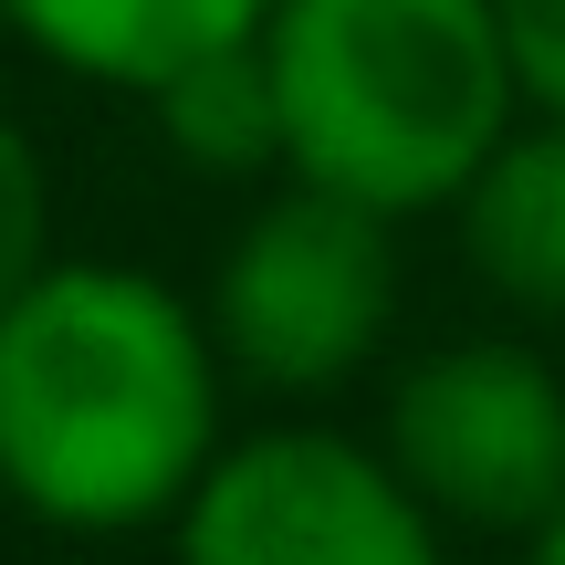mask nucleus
<instances>
[{"label": "nucleus", "instance_id": "obj_1", "mask_svg": "<svg viewBox=\"0 0 565 565\" xmlns=\"http://www.w3.org/2000/svg\"><path fill=\"white\" fill-rule=\"evenodd\" d=\"M221 461V335L126 263H42L0 303V482L63 534L179 524Z\"/></svg>", "mask_w": 565, "mask_h": 565}, {"label": "nucleus", "instance_id": "obj_2", "mask_svg": "<svg viewBox=\"0 0 565 565\" xmlns=\"http://www.w3.org/2000/svg\"><path fill=\"white\" fill-rule=\"evenodd\" d=\"M263 63L282 168L387 221L450 210L524 105L492 0H273Z\"/></svg>", "mask_w": 565, "mask_h": 565}, {"label": "nucleus", "instance_id": "obj_3", "mask_svg": "<svg viewBox=\"0 0 565 565\" xmlns=\"http://www.w3.org/2000/svg\"><path fill=\"white\" fill-rule=\"evenodd\" d=\"M387 315H398V252H387V210L345 200V189L294 179L242 221L210 294V335L252 387H335L377 356Z\"/></svg>", "mask_w": 565, "mask_h": 565}, {"label": "nucleus", "instance_id": "obj_4", "mask_svg": "<svg viewBox=\"0 0 565 565\" xmlns=\"http://www.w3.org/2000/svg\"><path fill=\"white\" fill-rule=\"evenodd\" d=\"M387 471L440 524L534 534L565 503V377L513 335L429 345L387 398Z\"/></svg>", "mask_w": 565, "mask_h": 565}, {"label": "nucleus", "instance_id": "obj_5", "mask_svg": "<svg viewBox=\"0 0 565 565\" xmlns=\"http://www.w3.org/2000/svg\"><path fill=\"white\" fill-rule=\"evenodd\" d=\"M179 565H440V513L335 429H263L179 503Z\"/></svg>", "mask_w": 565, "mask_h": 565}, {"label": "nucleus", "instance_id": "obj_6", "mask_svg": "<svg viewBox=\"0 0 565 565\" xmlns=\"http://www.w3.org/2000/svg\"><path fill=\"white\" fill-rule=\"evenodd\" d=\"M11 32L42 63L84 84H126V95H158L179 63L231 53L273 21V0H0Z\"/></svg>", "mask_w": 565, "mask_h": 565}, {"label": "nucleus", "instance_id": "obj_7", "mask_svg": "<svg viewBox=\"0 0 565 565\" xmlns=\"http://www.w3.org/2000/svg\"><path fill=\"white\" fill-rule=\"evenodd\" d=\"M450 210H461V252L492 294L524 315H565V116L513 126Z\"/></svg>", "mask_w": 565, "mask_h": 565}, {"label": "nucleus", "instance_id": "obj_8", "mask_svg": "<svg viewBox=\"0 0 565 565\" xmlns=\"http://www.w3.org/2000/svg\"><path fill=\"white\" fill-rule=\"evenodd\" d=\"M147 105H158V137L189 168H210V179H263V168H282V95H273L263 32L231 42V53L179 63Z\"/></svg>", "mask_w": 565, "mask_h": 565}, {"label": "nucleus", "instance_id": "obj_9", "mask_svg": "<svg viewBox=\"0 0 565 565\" xmlns=\"http://www.w3.org/2000/svg\"><path fill=\"white\" fill-rule=\"evenodd\" d=\"M42 263H53V189H42L32 137L0 116V303H11Z\"/></svg>", "mask_w": 565, "mask_h": 565}, {"label": "nucleus", "instance_id": "obj_10", "mask_svg": "<svg viewBox=\"0 0 565 565\" xmlns=\"http://www.w3.org/2000/svg\"><path fill=\"white\" fill-rule=\"evenodd\" d=\"M492 21H503L524 105L534 116H565V0H492Z\"/></svg>", "mask_w": 565, "mask_h": 565}, {"label": "nucleus", "instance_id": "obj_11", "mask_svg": "<svg viewBox=\"0 0 565 565\" xmlns=\"http://www.w3.org/2000/svg\"><path fill=\"white\" fill-rule=\"evenodd\" d=\"M534 565H565V503L545 513V524H534Z\"/></svg>", "mask_w": 565, "mask_h": 565}, {"label": "nucleus", "instance_id": "obj_12", "mask_svg": "<svg viewBox=\"0 0 565 565\" xmlns=\"http://www.w3.org/2000/svg\"><path fill=\"white\" fill-rule=\"evenodd\" d=\"M0 32H11V11H0Z\"/></svg>", "mask_w": 565, "mask_h": 565}]
</instances>
